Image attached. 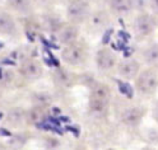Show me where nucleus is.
<instances>
[{
	"label": "nucleus",
	"instance_id": "1",
	"mask_svg": "<svg viewBox=\"0 0 158 150\" xmlns=\"http://www.w3.org/2000/svg\"><path fill=\"white\" fill-rule=\"evenodd\" d=\"M110 102V89L105 84H97L91 93L89 107L93 112H105Z\"/></svg>",
	"mask_w": 158,
	"mask_h": 150
},
{
	"label": "nucleus",
	"instance_id": "2",
	"mask_svg": "<svg viewBox=\"0 0 158 150\" xmlns=\"http://www.w3.org/2000/svg\"><path fill=\"white\" fill-rule=\"evenodd\" d=\"M68 18L73 23H81L85 21L89 14V5L85 0H73L68 6Z\"/></svg>",
	"mask_w": 158,
	"mask_h": 150
},
{
	"label": "nucleus",
	"instance_id": "3",
	"mask_svg": "<svg viewBox=\"0 0 158 150\" xmlns=\"http://www.w3.org/2000/svg\"><path fill=\"white\" fill-rule=\"evenodd\" d=\"M87 57L85 48L82 45L72 43L63 50V59L69 65H81Z\"/></svg>",
	"mask_w": 158,
	"mask_h": 150
},
{
	"label": "nucleus",
	"instance_id": "4",
	"mask_svg": "<svg viewBox=\"0 0 158 150\" xmlns=\"http://www.w3.org/2000/svg\"><path fill=\"white\" fill-rule=\"evenodd\" d=\"M157 75L151 70H147V71H143L138 78L136 87L142 93H152L157 88Z\"/></svg>",
	"mask_w": 158,
	"mask_h": 150
},
{
	"label": "nucleus",
	"instance_id": "5",
	"mask_svg": "<svg viewBox=\"0 0 158 150\" xmlns=\"http://www.w3.org/2000/svg\"><path fill=\"white\" fill-rule=\"evenodd\" d=\"M78 28L73 24H64L57 29L56 32V38L57 41L63 45H72L78 37Z\"/></svg>",
	"mask_w": 158,
	"mask_h": 150
},
{
	"label": "nucleus",
	"instance_id": "6",
	"mask_svg": "<svg viewBox=\"0 0 158 150\" xmlns=\"http://www.w3.org/2000/svg\"><path fill=\"white\" fill-rule=\"evenodd\" d=\"M22 74L31 80H36L42 75V65L36 60H27L22 65Z\"/></svg>",
	"mask_w": 158,
	"mask_h": 150
},
{
	"label": "nucleus",
	"instance_id": "7",
	"mask_svg": "<svg viewBox=\"0 0 158 150\" xmlns=\"http://www.w3.org/2000/svg\"><path fill=\"white\" fill-rule=\"evenodd\" d=\"M116 63V56L107 48H102L97 54V65L101 70H110Z\"/></svg>",
	"mask_w": 158,
	"mask_h": 150
},
{
	"label": "nucleus",
	"instance_id": "8",
	"mask_svg": "<svg viewBox=\"0 0 158 150\" xmlns=\"http://www.w3.org/2000/svg\"><path fill=\"white\" fill-rule=\"evenodd\" d=\"M154 29V21L151 15H140L136 18L135 21V31L142 34V36H145V34H149Z\"/></svg>",
	"mask_w": 158,
	"mask_h": 150
},
{
	"label": "nucleus",
	"instance_id": "9",
	"mask_svg": "<svg viewBox=\"0 0 158 150\" xmlns=\"http://www.w3.org/2000/svg\"><path fill=\"white\" fill-rule=\"evenodd\" d=\"M143 115H144V111H142L140 108H126L121 115V120L126 125L135 126L140 122Z\"/></svg>",
	"mask_w": 158,
	"mask_h": 150
},
{
	"label": "nucleus",
	"instance_id": "10",
	"mask_svg": "<svg viewBox=\"0 0 158 150\" xmlns=\"http://www.w3.org/2000/svg\"><path fill=\"white\" fill-rule=\"evenodd\" d=\"M138 70H139V64L135 60H127L124 61L118 66V74L125 79H133L136 76Z\"/></svg>",
	"mask_w": 158,
	"mask_h": 150
},
{
	"label": "nucleus",
	"instance_id": "11",
	"mask_svg": "<svg viewBox=\"0 0 158 150\" xmlns=\"http://www.w3.org/2000/svg\"><path fill=\"white\" fill-rule=\"evenodd\" d=\"M15 32V23L6 13H0V34H13Z\"/></svg>",
	"mask_w": 158,
	"mask_h": 150
},
{
	"label": "nucleus",
	"instance_id": "12",
	"mask_svg": "<svg viewBox=\"0 0 158 150\" xmlns=\"http://www.w3.org/2000/svg\"><path fill=\"white\" fill-rule=\"evenodd\" d=\"M8 4L18 13H27L31 9V0H8Z\"/></svg>",
	"mask_w": 158,
	"mask_h": 150
},
{
	"label": "nucleus",
	"instance_id": "13",
	"mask_svg": "<svg viewBox=\"0 0 158 150\" xmlns=\"http://www.w3.org/2000/svg\"><path fill=\"white\" fill-rule=\"evenodd\" d=\"M111 8L114 9L115 12H118V13H126L130 10V0H108Z\"/></svg>",
	"mask_w": 158,
	"mask_h": 150
},
{
	"label": "nucleus",
	"instance_id": "14",
	"mask_svg": "<svg viewBox=\"0 0 158 150\" xmlns=\"http://www.w3.org/2000/svg\"><path fill=\"white\" fill-rule=\"evenodd\" d=\"M23 120H24V113L22 109H19V108H14L13 111L9 112V115H8V122L13 126L21 125L23 122Z\"/></svg>",
	"mask_w": 158,
	"mask_h": 150
},
{
	"label": "nucleus",
	"instance_id": "15",
	"mask_svg": "<svg viewBox=\"0 0 158 150\" xmlns=\"http://www.w3.org/2000/svg\"><path fill=\"white\" fill-rule=\"evenodd\" d=\"M144 57H145V61L147 63H157L158 61V45L151 46L149 48L144 52Z\"/></svg>",
	"mask_w": 158,
	"mask_h": 150
},
{
	"label": "nucleus",
	"instance_id": "16",
	"mask_svg": "<svg viewBox=\"0 0 158 150\" xmlns=\"http://www.w3.org/2000/svg\"><path fill=\"white\" fill-rule=\"evenodd\" d=\"M55 78H56V82L60 83L61 85H69L70 84V76H69V74L65 73V71L59 70V71L56 73V75H55Z\"/></svg>",
	"mask_w": 158,
	"mask_h": 150
},
{
	"label": "nucleus",
	"instance_id": "17",
	"mask_svg": "<svg viewBox=\"0 0 158 150\" xmlns=\"http://www.w3.org/2000/svg\"><path fill=\"white\" fill-rule=\"evenodd\" d=\"M130 5L138 10H143L147 6H149V0H130Z\"/></svg>",
	"mask_w": 158,
	"mask_h": 150
},
{
	"label": "nucleus",
	"instance_id": "18",
	"mask_svg": "<svg viewBox=\"0 0 158 150\" xmlns=\"http://www.w3.org/2000/svg\"><path fill=\"white\" fill-rule=\"evenodd\" d=\"M149 6L153 12L158 13V0H149Z\"/></svg>",
	"mask_w": 158,
	"mask_h": 150
},
{
	"label": "nucleus",
	"instance_id": "19",
	"mask_svg": "<svg viewBox=\"0 0 158 150\" xmlns=\"http://www.w3.org/2000/svg\"><path fill=\"white\" fill-rule=\"evenodd\" d=\"M121 92L126 93L127 95H131V91H130V87L129 85H126V84H121Z\"/></svg>",
	"mask_w": 158,
	"mask_h": 150
},
{
	"label": "nucleus",
	"instance_id": "20",
	"mask_svg": "<svg viewBox=\"0 0 158 150\" xmlns=\"http://www.w3.org/2000/svg\"><path fill=\"white\" fill-rule=\"evenodd\" d=\"M38 3H41V4H47V3H50L51 0H37Z\"/></svg>",
	"mask_w": 158,
	"mask_h": 150
},
{
	"label": "nucleus",
	"instance_id": "21",
	"mask_svg": "<svg viewBox=\"0 0 158 150\" xmlns=\"http://www.w3.org/2000/svg\"><path fill=\"white\" fill-rule=\"evenodd\" d=\"M156 116H157V118H158V111H157V113H156Z\"/></svg>",
	"mask_w": 158,
	"mask_h": 150
},
{
	"label": "nucleus",
	"instance_id": "22",
	"mask_svg": "<svg viewBox=\"0 0 158 150\" xmlns=\"http://www.w3.org/2000/svg\"><path fill=\"white\" fill-rule=\"evenodd\" d=\"M0 97H2V93H0Z\"/></svg>",
	"mask_w": 158,
	"mask_h": 150
}]
</instances>
